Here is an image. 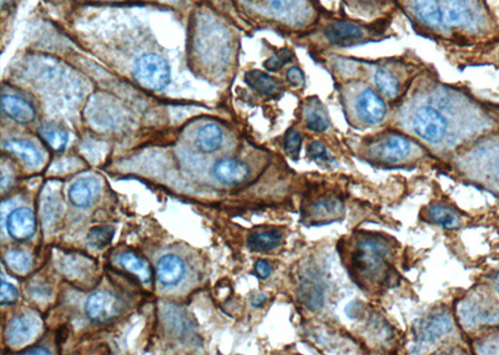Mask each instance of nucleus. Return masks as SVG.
Masks as SVG:
<instances>
[{
    "instance_id": "4c0bfd02",
    "label": "nucleus",
    "mask_w": 499,
    "mask_h": 355,
    "mask_svg": "<svg viewBox=\"0 0 499 355\" xmlns=\"http://www.w3.org/2000/svg\"><path fill=\"white\" fill-rule=\"evenodd\" d=\"M492 173H493V176L499 181V153L495 156L493 163H492Z\"/></svg>"
},
{
    "instance_id": "9d476101",
    "label": "nucleus",
    "mask_w": 499,
    "mask_h": 355,
    "mask_svg": "<svg viewBox=\"0 0 499 355\" xmlns=\"http://www.w3.org/2000/svg\"><path fill=\"white\" fill-rule=\"evenodd\" d=\"M6 227L10 236L16 241H24L33 236L36 228L34 213L29 208H16L10 213Z\"/></svg>"
},
{
    "instance_id": "f3484780",
    "label": "nucleus",
    "mask_w": 499,
    "mask_h": 355,
    "mask_svg": "<svg viewBox=\"0 0 499 355\" xmlns=\"http://www.w3.org/2000/svg\"><path fill=\"white\" fill-rule=\"evenodd\" d=\"M245 81L250 88L267 98H277L281 93V84L260 70L248 71V74L245 75Z\"/></svg>"
},
{
    "instance_id": "2f4dec72",
    "label": "nucleus",
    "mask_w": 499,
    "mask_h": 355,
    "mask_svg": "<svg viewBox=\"0 0 499 355\" xmlns=\"http://www.w3.org/2000/svg\"><path fill=\"white\" fill-rule=\"evenodd\" d=\"M0 299L1 304H11L18 299V291L13 284H10L8 282H1V288H0Z\"/></svg>"
},
{
    "instance_id": "bb28decb",
    "label": "nucleus",
    "mask_w": 499,
    "mask_h": 355,
    "mask_svg": "<svg viewBox=\"0 0 499 355\" xmlns=\"http://www.w3.org/2000/svg\"><path fill=\"white\" fill-rule=\"evenodd\" d=\"M4 259L6 266L18 274H25L31 268V258L25 252L16 251V249L6 252Z\"/></svg>"
},
{
    "instance_id": "ea45409f",
    "label": "nucleus",
    "mask_w": 499,
    "mask_h": 355,
    "mask_svg": "<svg viewBox=\"0 0 499 355\" xmlns=\"http://www.w3.org/2000/svg\"><path fill=\"white\" fill-rule=\"evenodd\" d=\"M495 288H497V291L499 292V273H498V274H497V277H495Z\"/></svg>"
},
{
    "instance_id": "a878e982",
    "label": "nucleus",
    "mask_w": 499,
    "mask_h": 355,
    "mask_svg": "<svg viewBox=\"0 0 499 355\" xmlns=\"http://www.w3.org/2000/svg\"><path fill=\"white\" fill-rule=\"evenodd\" d=\"M300 298L305 306L312 311H316L322 306V289L315 282L305 281L300 289Z\"/></svg>"
},
{
    "instance_id": "f03ea898",
    "label": "nucleus",
    "mask_w": 499,
    "mask_h": 355,
    "mask_svg": "<svg viewBox=\"0 0 499 355\" xmlns=\"http://www.w3.org/2000/svg\"><path fill=\"white\" fill-rule=\"evenodd\" d=\"M133 78L143 89L160 91L170 83V66L158 55H143L133 65Z\"/></svg>"
},
{
    "instance_id": "aec40b11",
    "label": "nucleus",
    "mask_w": 499,
    "mask_h": 355,
    "mask_svg": "<svg viewBox=\"0 0 499 355\" xmlns=\"http://www.w3.org/2000/svg\"><path fill=\"white\" fill-rule=\"evenodd\" d=\"M282 241V233L277 230L253 232L248 236V246L253 252L271 251L280 246Z\"/></svg>"
},
{
    "instance_id": "6ab92c4d",
    "label": "nucleus",
    "mask_w": 499,
    "mask_h": 355,
    "mask_svg": "<svg viewBox=\"0 0 499 355\" xmlns=\"http://www.w3.org/2000/svg\"><path fill=\"white\" fill-rule=\"evenodd\" d=\"M5 150L14 153L18 158L26 163L29 168H36L40 163V153L33 143L24 140H9L4 143Z\"/></svg>"
},
{
    "instance_id": "f257e3e1",
    "label": "nucleus",
    "mask_w": 499,
    "mask_h": 355,
    "mask_svg": "<svg viewBox=\"0 0 499 355\" xmlns=\"http://www.w3.org/2000/svg\"><path fill=\"white\" fill-rule=\"evenodd\" d=\"M387 247L375 238H362L350 254V271L361 286H371L388 281Z\"/></svg>"
},
{
    "instance_id": "4be33fe9",
    "label": "nucleus",
    "mask_w": 499,
    "mask_h": 355,
    "mask_svg": "<svg viewBox=\"0 0 499 355\" xmlns=\"http://www.w3.org/2000/svg\"><path fill=\"white\" fill-rule=\"evenodd\" d=\"M120 264L124 267L125 269L133 273L135 276H138L140 281L143 283H148L151 278V269L148 266V262L143 258L138 256L133 252H125L119 258Z\"/></svg>"
},
{
    "instance_id": "f704fd0d",
    "label": "nucleus",
    "mask_w": 499,
    "mask_h": 355,
    "mask_svg": "<svg viewBox=\"0 0 499 355\" xmlns=\"http://www.w3.org/2000/svg\"><path fill=\"white\" fill-rule=\"evenodd\" d=\"M267 1H268L270 8L275 11H278V13H287L297 3V0H267Z\"/></svg>"
},
{
    "instance_id": "0eeeda50",
    "label": "nucleus",
    "mask_w": 499,
    "mask_h": 355,
    "mask_svg": "<svg viewBox=\"0 0 499 355\" xmlns=\"http://www.w3.org/2000/svg\"><path fill=\"white\" fill-rule=\"evenodd\" d=\"M85 312L91 321H106L119 314L120 303L110 293L95 292L85 303Z\"/></svg>"
},
{
    "instance_id": "ddd939ff",
    "label": "nucleus",
    "mask_w": 499,
    "mask_h": 355,
    "mask_svg": "<svg viewBox=\"0 0 499 355\" xmlns=\"http://www.w3.org/2000/svg\"><path fill=\"white\" fill-rule=\"evenodd\" d=\"M158 279L163 286H176L185 274V263L176 254L161 257L156 266Z\"/></svg>"
},
{
    "instance_id": "7c9ffc66",
    "label": "nucleus",
    "mask_w": 499,
    "mask_h": 355,
    "mask_svg": "<svg viewBox=\"0 0 499 355\" xmlns=\"http://www.w3.org/2000/svg\"><path fill=\"white\" fill-rule=\"evenodd\" d=\"M291 59V51L288 49H283L276 53V54L272 55L270 59H267L266 63H265V68L267 70H271V71H276V70L281 69L282 66H285L287 63H290Z\"/></svg>"
},
{
    "instance_id": "c756f323",
    "label": "nucleus",
    "mask_w": 499,
    "mask_h": 355,
    "mask_svg": "<svg viewBox=\"0 0 499 355\" xmlns=\"http://www.w3.org/2000/svg\"><path fill=\"white\" fill-rule=\"evenodd\" d=\"M302 136L296 130H290L285 138V151L293 160L298 158L301 151Z\"/></svg>"
},
{
    "instance_id": "39448f33",
    "label": "nucleus",
    "mask_w": 499,
    "mask_h": 355,
    "mask_svg": "<svg viewBox=\"0 0 499 355\" xmlns=\"http://www.w3.org/2000/svg\"><path fill=\"white\" fill-rule=\"evenodd\" d=\"M343 202L333 193H322L312 200L305 210V220L310 221V226L325 225L343 217Z\"/></svg>"
},
{
    "instance_id": "b1692460",
    "label": "nucleus",
    "mask_w": 499,
    "mask_h": 355,
    "mask_svg": "<svg viewBox=\"0 0 499 355\" xmlns=\"http://www.w3.org/2000/svg\"><path fill=\"white\" fill-rule=\"evenodd\" d=\"M307 128L313 133H323L330 128V120L322 105L316 101L312 104L306 113Z\"/></svg>"
},
{
    "instance_id": "f8f14e48",
    "label": "nucleus",
    "mask_w": 499,
    "mask_h": 355,
    "mask_svg": "<svg viewBox=\"0 0 499 355\" xmlns=\"http://www.w3.org/2000/svg\"><path fill=\"white\" fill-rule=\"evenodd\" d=\"M442 18L447 24L472 26L475 24V13L465 0H450L442 6Z\"/></svg>"
},
{
    "instance_id": "9b49d317",
    "label": "nucleus",
    "mask_w": 499,
    "mask_h": 355,
    "mask_svg": "<svg viewBox=\"0 0 499 355\" xmlns=\"http://www.w3.org/2000/svg\"><path fill=\"white\" fill-rule=\"evenodd\" d=\"M213 175L223 185L235 186L243 182L248 178L250 168L246 163L241 161L233 158H225L213 166Z\"/></svg>"
},
{
    "instance_id": "72a5a7b5",
    "label": "nucleus",
    "mask_w": 499,
    "mask_h": 355,
    "mask_svg": "<svg viewBox=\"0 0 499 355\" xmlns=\"http://www.w3.org/2000/svg\"><path fill=\"white\" fill-rule=\"evenodd\" d=\"M286 78L287 81L295 88L302 86L305 83V75L298 68H291V69L287 70Z\"/></svg>"
},
{
    "instance_id": "20e7f679",
    "label": "nucleus",
    "mask_w": 499,
    "mask_h": 355,
    "mask_svg": "<svg viewBox=\"0 0 499 355\" xmlns=\"http://www.w3.org/2000/svg\"><path fill=\"white\" fill-rule=\"evenodd\" d=\"M413 143L400 133H390L372 143L370 156L375 161L385 165H397L410 156Z\"/></svg>"
},
{
    "instance_id": "cd10ccee",
    "label": "nucleus",
    "mask_w": 499,
    "mask_h": 355,
    "mask_svg": "<svg viewBox=\"0 0 499 355\" xmlns=\"http://www.w3.org/2000/svg\"><path fill=\"white\" fill-rule=\"evenodd\" d=\"M114 227H110V226L93 228L88 235V243L93 248L101 249V248L110 245V242L114 237Z\"/></svg>"
},
{
    "instance_id": "2eb2a0df",
    "label": "nucleus",
    "mask_w": 499,
    "mask_h": 355,
    "mask_svg": "<svg viewBox=\"0 0 499 355\" xmlns=\"http://www.w3.org/2000/svg\"><path fill=\"white\" fill-rule=\"evenodd\" d=\"M99 192V182L95 178H81L70 187L69 200L74 206L89 207Z\"/></svg>"
},
{
    "instance_id": "a211bd4d",
    "label": "nucleus",
    "mask_w": 499,
    "mask_h": 355,
    "mask_svg": "<svg viewBox=\"0 0 499 355\" xmlns=\"http://www.w3.org/2000/svg\"><path fill=\"white\" fill-rule=\"evenodd\" d=\"M223 138L221 128L216 123H208L198 130L196 135V146L203 153H213L220 148Z\"/></svg>"
},
{
    "instance_id": "c9c22d12",
    "label": "nucleus",
    "mask_w": 499,
    "mask_h": 355,
    "mask_svg": "<svg viewBox=\"0 0 499 355\" xmlns=\"http://www.w3.org/2000/svg\"><path fill=\"white\" fill-rule=\"evenodd\" d=\"M255 273H256V276L258 278L266 279L267 277L270 276V273H271V267L266 261L258 259L256 262V264H255Z\"/></svg>"
},
{
    "instance_id": "4468645a",
    "label": "nucleus",
    "mask_w": 499,
    "mask_h": 355,
    "mask_svg": "<svg viewBox=\"0 0 499 355\" xmlns=\"http://www.w3.org/2000/svg\"><path fill=\"white\" fill-rule=\"evenodd\" d=\"M1 109L4 114L19 123L34 121L35 110L26 100L15 95H4L1 99Z\"/></svg>"
},
{
    "instance_id": "6e6552de",
    "label": "nucleus",
    "mask_w": 499,
    "mask_h": 355,
    "mask_svg": "<svg viewBox=\"0 0 499 355\" xmlns=\"http://www.w3.org/2000/svg\"><path fill=\"white\" fill-rule=\"evenodd\" d=\"M452 331V321L445 313H435L422 319L420 326L415 328V338L422 344H430L440 341Z\"/></svg>"
},
{
    "instance_id": "423d86ee",
    "label": "nucleus",
    "mask_w": 499,
    "mask_h": 355,
    "mask_svg": "<svg viewBox=\"0 0 499 355\" xmlns=\"http://www.w3.org/2000/svg\"><path fill=\"white\" fill-rule=\"evenodd\" d=\"M385 104L372 89L362 90L355 100V114L366 126H375L383 121Z\"/></svg>"
},
{
    "instance_id": "5701e85b",
    "label": "nucleus",
    "mask_w": 499,
    "mask_h": 355,
    "mask_svg": "<svg viewBox=\"0 0 499 355\" xmlns=\"http://www.w3.org/2000/svg\"><path fill=\"white\" fill-rule=\"evenodd\" d=\"M428 217L432 222L440 225L445 228L460 227V220L458 215L450 207H445L442 205H435L428 211Z\"/></svg>"
},
{
    "instance_id": "7ed1b4c3",
    "label": "nucleus",
    "mask_w": 499,
    "mask_h": 355,
    "mask_svg": "<svg viewBox=\"0 0 499 355\" xmlns=\"http://www.w3.org/2000/svg\"><path fill=\"white\" fill-rule=\"evenodd\" d=\"M412 130L425 143H440L448 131L447 118L432 106H420L412 115Z\"/></svg>"
},
{
    "instance_id": "58836bf2",
    "label": "nucleus",
    "mask_w": 499,
    "mask_h": 355,
    "mask_svg": "<svg viewBox=\"0 0 499 355\" xmlns=\"http://www.w3.org/2000/svg\"><path fill=\"white\" fill-rule=\"evenodd\" d=\"M21 354H46V355H49L50 351H46V349H45V348H41V346H40V348H35V351H21Z\"/></svg>"
},
{
    "instance_id": "412c9836",
    "label": "nucleus",
    "mask_w": 499,
    "mask_h": 355,
    "mask_svg": "<svg viewBox=\"0 0 499 355\" xmlns=\"http://www.w3.org/2000/svg\"><path fill=\"white\" fill-rule=\"evenodd\" d=\"M413 9L425 24L440 25L443 21L442 6L437 0H413Z\"/></svg>"
},
{
    "instance_id": "393cba45",
    "label": "nucleus",
    "mask_w": 499,
    "mask_h": 355,
    "mask_svg": "<svg viewBox=\"0 0 499 355\" xmlns=\"http://www.w3.org/2000/svg\"><path fill=\"white\" fill-rule=\"evenodd\" d=\"M375 83L377 88L390 99H395V96L400 94L398 80L395 79V75L390 74L387 70L380 69L375 71Z\"/></svg>"
},
{
    "instance_id": "dca6fc26",
    "label": "nucleus",
    "mask_w": 499,
    "mask_h": 355,
    "mask_svg": "<svg viewBox=\"0 0 499 355\" xmlns=\"http://www.w3.org/2000/svg\"><path fill=\"white\" fill-rule=\"evenodd\" d=\"M325 35L332 44L351 45L363 38V31L356 25L338 21L327 26Z\"/></svg>"
},
{
    "instance_id": "1a4fd4ad",
    "label": "nucleus",
    "mask_w": 499,
    "mask_h": 355,
    "mask_svg": "<svg viewBox=\"0 0 499 355\" xmlns=\"http://www.w3.org/2000/svg\"><path fill=\"white\" fill-rule=\"evenodd\" d=\"M40 329V321L33 314L16 317L6 329V341L10 346H19L33 339Z\"/></svg>"
},
{
    "instance_id": "e433bc0d",
    "label": "nucleus",
    "mask_w": 499,
    "mask_h": 355,
    "mask_svg": "<svg viewBox=\"0 0 499 355\" xmlns=\"http://www.w3.org/2000/svg\"><path fill=\"white\" fill-rule=\"evenodd\" d=\"M267 297L265 294H256L252 297L251 303L253 307H261L266 303Z\"/></svg>"
},
{
    "instance_id": "473e14b6",
    "label": "nucleus",
    "mask_w": 499,
    "mask_h": 355,
    "mask_svg": "<svg viewBox=\"0 0 499 355\" xmlns=\"http://www.w3.org/2000/svg\"><path fill=\"white\" fill-rule=\"evenodd\" d=\"M308 156L312 158V160H321V161H331L330 160V156L327 153L326 148L323 143H320V141H313V143H310L308 146Z\"/></svg>"
},
{
    "instance_id": "c85d7f7f",
    "label": "nucleus",
    "mask_w": 499,
    "mask_h": 355,
    "mask_svg": "<svg viewBox=\"0 0 499 355\" xmlns=\"http://www.w3.org/2000/svg\"><path fill=\"white\" fill-rule=\"evenodd\" d=\"M43 138H44L45 143L49 145L50 148H53L54 151H63L66 145H68V140H69V136L68 133H64V131H60V130H53V131H45L43 133Z\"/></svg>"
}]
</instances>
